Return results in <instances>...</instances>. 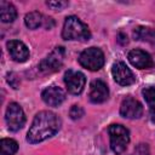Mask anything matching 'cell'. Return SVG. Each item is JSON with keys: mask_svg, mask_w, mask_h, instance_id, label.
I'll return each mask as SVG.
<instances>
[{"mask_svg": "<svg viewBox=\"0 0 155 155\" xmlns=\"http://www.w3.org/2000/svg\"><path fill=\"white\" fill-rule=\"evenodd\" d=\"M61 127L59 117L48 110L40 111L35 115L33 124L27 133V140L31 144L40 143L52 137Z\"/></svg>", "mask_w": 155, "mask_h": 155, "instance_id": "6da1fadb", "label": "cell"}, {"mask_svg": "<svg viewBox=\"0 0 155 155\" xmlns=\"http://www.w3.org/2000/svg\"><path fill=\"white\" fill-rule=\"evenodd\" d=\"M62 36L65 40L86 41L91 38V33L88 27L84 22H81L78 17L69 16L65 18L63 30H62Z\"/></svg>", "mask_w": 155, "mask_h": 155, "instance_id": "7a4b0ae2", "label": "cell"}, {"mask_svg": "<svg viewBox=\"0 0 155 155\" xmlns=\"http://www.w3.org/2000/svg\"><path fill=\"white\" fill-rule=\"evenodd\" d=\"M110 148L115 154H122L130 142V132L122 125H110L109 126Z\"/></svg>", "mask_w": 155, "mask_h": 155, "instance_id": "3957f363", "label": "cell"}, {"mask_svg": "<svg viewBox=\"0 0 155 155\" xmlns=\"http://www.w3.org/2000/svg\"><path fill=\"white\" fill-rule=\"evenodd\" d=\"M79 63L88 70H99L104 65V53L98 47H88L80 53Z\"/></svg>", "mask_w": 155, "mask_h": 155, "instance_id": "277c9868", "label": "cell"}, {"mask_svg": "<svg viewBox=\"0 0 155 155\" xmlns=\"http://www.w3.org/2000/svg\"><path fill=\"white\" fill-rule=\"evenodd\" d=\"M5 120L10 131H19L25 124V115L21 105L17 103H10L6 109Z\"/></svg>", "mask_w": 155, "mask_h": 155, "instance_id": "5b68a950", "label": "cell"}, {"mask_svg": "<svg viewBox=\"0 0 155 155\" xmlns=\"http://www.w3.org/2000/svg\"><path fill=\"white\" fill-rule=\"evenodd\" d=\"M64 61V48L63 47H56L46 58H44L40 62L39 69L44 74H51L61 69Z\"/></svg>", "mask_w": 155, "mask_h": 155, "instance_id": "8992f818", "label": "cell"}, {"mask_svg": "<svg viewBox=\"0 0 155 155\" xmlns=\"http://www.w3.org/2000/svg\"><path fill=\"white\" fill-rule=\"evenodd\" d=\"M85 75L78 70H67L64 74V84L67 86L68 92L71 94H80L85 87Z\"/></svg>", "mask_w": 155, "mask_h": 155, "instance_id": "52a82bcc", "label": "cell"}, {"mask_svg": "<svg viewBox=\"0 0 155 155\" xmlns=\"http://www.w3.org/2000/svg\"><path fill=\"white\" fill-rule=\"evenodd\" d=\"M111 74H113L114 80L121 86H128L136 81V78H134L133 73L131 71V69L121 61L113 64Z\"/></svg>", "mask_w": 155, "mask_h": 155, "instance_id": "ba28073f", "label": "cell"}, {"mask_svg": "<svg viewBox=\"0 0 155 155\" xmlns=\"http://www.w3.org/2000/svg\"><path fill=\"white\" fill-rule=\"evenodd\" d=\"M120 114L126 119H138L143 114V107L137 99L132 97H126L121 102Z\"/></svg>", "mask_w": 155, "mask_h": 155, "instance_id": "9c48e42d", "label": "cell"}, {"mask_svg": "<svg viewBox=\"0 0 155 155\" xmlns=\"http://www.w3.org/2000/svg\"><path fill=\"white\" fill-rule=\"evenodd\" d=\"M127 57H128V61L131 62V64L138 69H149L154 64L151 56L143 50H138V48L132 50L128 52Z\"/></svg>", "mask_w": 155, "mask_h": 155, "instance_id": "30bf717a", "label": "cell"}, {"mask_svg": "<svg viewBox=\"0 0 155 155\" xmlns=\"http://www.w3.org/2000/svg\"><path fill=\"white\" fill-rule=\"evenodd\" d=\"M90 101L94 104L103 103L109 97V90L108 86L102 80H93L90 85V93H88Z\"/></svg>", "mask_w": 155, "mask_h": 155, "instance_id": "8fae6325", "label": "cell"}, {"mask_svg": "<svg viewBox=\"0 0 155 155\" xmlns=\"http://www.w3.org/2000/svg\"><path fill=\"white\" fill-rule=\"evenodd\" d=\"M7 51L11 56V58L15 62H25L29 58V50L28 47L19 40H10L7 44Z\"/></svg>", "mask_w": 155, "mask_h": 155, "instance_id": "7c38bea8", "label": "cell"}, {"mask_svg": "<svg viewBox=\"0 0 155 155\" xmlns=\"http://www.w3.org/2000/svg\"><path fill=\"white\" fill-rule=\"evenodd\" d=\"M42 101L51 107H58L65 99V92L58 86H50L41 93Z\"/></svg>", "mask_w": 155, "mask_h": 155, "instance_id": "4fadbf2b", "label": "cell"}, {"mask_svg": "<svg viewBox=\"0 0 155 155\" xmlns=\"http://www.w3.org/2000/svg\"><path fill=\"white\" fill-rule=\"evenodd\" d=\"M17 11L16 7L7 2V1H0V18L4 23H11L16 19Z\"/></svg>", "mask_w": 155, "mask_h": 155, "instance_id": "5bb4252c", "label": "cell"}, {"mask_svg": "<svg viewBox=\"0 0 155 155\" xmlns=\"http://www.w3.org/2000/svg\"><path fill=\"white\" fill-rule=\"evenodd\" d=\"M24 23H25V25L29 29H38L39 27H41V25L45 24V17L40 12L33 11V12H29L25 16Z\"/></svg>", "mask_w": 155, "mask_h": 155, "instance_id": "9a60e30c", "label": "cell"}, {"mask_svg": "<svg viewBox=\"0 0 155 155\" xmlns=\"http://www.w3.org/2000/svg\"><path fill=\"white\" fill-rule=\"evenodd\" d=\"M0 145H1V155H13L18 150L17 142L11 138H2Z\"/></svg>", "mask_w": 155, "mask_h": 155, "instance_id": "2e32d148", "label": "cell"}, {"mask_svg": "<svg viewBox=\"0 0 155 155\" xmlns=\"http://www.w3.org/2000/svg\"><path fill=\"white\" fill-rule=\"evenodd\" d=\"M142 93H143V97H144L147 104L149 105V109L155 108V87H153V86L145 87L142 91Z\"/></svg>", "mask_w": 155, "mask_h": 155, "instance_id": "e0dca14e", "label": "cell"}, {"mask_svg": "<svg viewBox=\"0 0 155 155\" xmlns=\"http://www.w3.org/2000/svg\"><path fill=\"white\" fill-rule=\"evenodd\" d=\"M84 116V109L79 105H73L70 109V117L73 120H78Z\"/></svg>", "mask_w": 155, "mask_h": 155, "instance_id": "ac0fdd59", "label": "cell"}, {"mask_svg": "<svg viewBox=\"0 0 155 155\" xmlns=\"http://www.w3.org/2000/svg\"><path fill=\"white\" fill-rule=\"evenodd\" d=\"M47 5L53 10H62L68 6V1H47Z\"/></svg>", "mask_w": 155, "mask_h": 155, "instance_id": "d6986e66", "label": "cell"}, {"mask_svg": "<svg viewBox=\"0 0 155 155\" xmlns=\"http://www.w3.org/2000/svg\"><path fill=\"white\" fill-rule=\"evenodd\" d=\"M7 82H8L13 88H18L19 80H18V78L16 76L15 73H10V74H7Z\"/></svg>", "mask_w": 155, "mask_h": 155, "instance_id": "ffe728a7", "label": "cell"}, {"mask_svg": "<svg viewBox=\"0 0 155 155\" xmlns=\"http://www.w3.org/2000/svg\"><path fill=\"white\" fill-rule=\"evenodd\" d=\"M136 155H149V149L147 144H139L134 150Z\"/></svg>", "mask_w": 155, "mask_h": 155, "instance_id": "44dd1931", "label": "cell"}, {"mask_svg": "<svg viewBox=\"0 0 155 155\" xmlns=\"http://www.w3.org/2000/svg\"><path fill=\"white\" fill-rule=\"evenodd\" d=\"M150 119H151V121L155 124V108L150 109Z\"/></svg>", "mask_w": 155, "mask_h": 155, "instance_id": "7402d4cb", "label": "cell"}]
</instances>
